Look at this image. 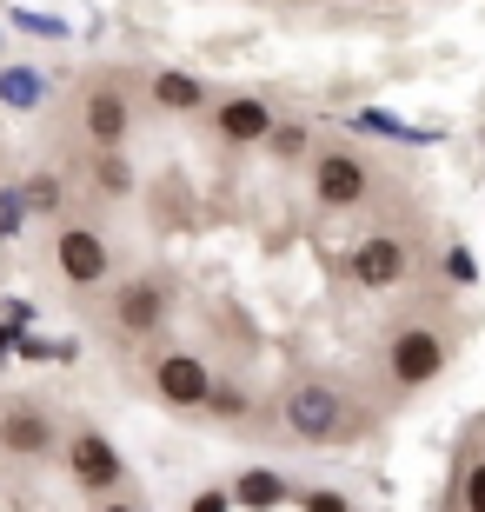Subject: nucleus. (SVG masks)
I'll list each match as a JSON object with an SVG mask.
<instances>
[{"mask_svg":"<svg viewBox=\"0 0 485 512\" xmlns=\"http://www.w3.org/2000/svg\"><path fill=\"white\" fill-rule=\"evenodd\" d=\"M280 426L299 439V446H333L339 433H346V393L326 380H299L286 386L280 399Z\"/></svg>","mask_w":485,"mask_h":512,"instance_id":"nucleus-1","label":"nucleus"},{"mask_svg":"<svg viewBox=\"0 0 485 512\" xmlns=\"http://www.w3.org/2000/svg\"><path fill=\"white\" fill-rule=\"evenodd\" d=\"M386 373H392V386H406V393L432 386L446 373V340H439L432 326H399L386 340Z\"/></svg>","mask_w":485,"mask_h":512,"instance_id":"nucleus-2","label":"nucleus"},{"mask_svg":"<svg viewBox=\"0 0 485 512\" xmlns=\"http://www.w3.org/2000/svg\"><path fill=\"white\" fill-rule=\"evenodd\" d=\"M167 313H173V293H167V280H127L120 293H113V326L127 333V340H147V333H160L167 326Z\"/></svg>","mask_w":485,"mask_h":512,"instance_id":"nucleus-3","label":"nucleus"},{"mask_svg":"<svg viewBox=\"0 0 485 512\" xmlns=\"http://www.w3.org/2000/svg\"><path fill=\"white\" fill-rule=\"evenodd\" d=\"M67 473H74V486H87V493H113V486L127 479V459L113 453L107 433L80 426V433L67 439Z\"/></svg>","mask_w":485,"mask_h":512,"instance_id":"nucleus-4","label":"nucleus"},{"mask_svg":"<svg viewBox=\"0 0 485 512\" xmlns=\"http://www.w3.org/2000/svg\"><path fill=\"white\" fill-rule=\"evenodd\" d=\"M313 200L326 213L359 207V200H366V160H359V153H346V147L319 153V160H313Z\"/></svg>","mask_w":485,"mask_h":512,"instance_id":"nucleus-5","label":"nucleus"},{"mask_svg":"<svg viewBox=\"0 0 485 512\" xmlns=\"http://www.w3.org/2000/svg\"><path fill=\"white\" fill-rule=\"evenodd\" d=\"M346 266H353V280L366 286V293H392V286H406V273H412V247L392 240V233H373V240L353 247Z\"/></svg>","mask_w":485,"mask_h":512,"instance_id":"nucleus-6","label":"nucleus"},{"mask_svg":"<svg viewBox=\"0 0 485 512\" xmlns=\"http://www.w3.org/2000/svg\"><path fill=\"white\" fill-rule=\"evenodd\" d=\"M206 386H213V373H206L200 353H160V360H153V393L167 399L173 413H200Z\"/></svg>","mask_w":485,"mask_h":512,"instance_id":"nucleus-7","label":"nucleus"},{"mask_svg":"<svg viewBox=\"0 0 485 512\" xmlns=\"http://www.w3.org/2000/svg\"><path fill=\"white\" fill-rule=\"evenodd\" d=\"M54 266H60V280H67V286H100L113 273V253H107V240H100L94 227H60Z\"/></svg>","mask_w":485,"mask_h":512,"instance_id":"nucleus-8","label":"nucleus"},{"mask_svg":"<svg viewBox=\"0 0 485 512\" xmlns=\"http://www.w3.org/2000/svg\"><path fill=\"white\" fill-rule=\"evenodd\" d=\"M213 127H220L226 147H253V140H266V133H273V107H266V100H253V94H233V100H220V107H213Z\"/></svg>","mask_w":485,"mask_h":512,"instance_id":"nucleus-9","label":"nucleus"},{"mask_svg":"<svg viewBox=\"0 0 485 512\" xmlns=\"http://www.w3.org/2000/svg\"><path fill=\"white\" fill-rule=\"evenodd\" d=\"M127 94H120V87H94V94H87V107H80V127H87V140H94L100 153H113L120 147V140H127Z\"/></svg>","mask_w":485,"mask_h":512,"instance_id":"nucleus-10","label":"nucleus"},{"mask_svg":"<svg viewBox=\"0 0 485 512\" xmlns=\"http://www.w3.org/2000/svg\"><path fill=\"white\" fill-rule=\"evenodd\" d=\"M0 446L14 459H40L54 446V419L40 413V406H7V413H0Z\"/></svg>","mask_w":485,"mask_h":512,"instance_id":"nucleus-11","label":"nucleus"},{"mask_svg":"<svg viewBox=\"0 0 485 512\" xmlns=\"http://www.w3.org/2000/svg\"><path fill=\"white\" fill-rule=\"evenodd\" d=\"M226 499H233V506H246V512H273V506H286V499H293V486H286L273 466H246V473L226 486Z\"/></svg>","mask_w":485,"mask_h":512,"instance_id":"nucleus-12","label":"nucleus"},{"mask_svg":"<svg viewBox=\"0 0 485 512\" xmlns=\"http://www.w3.org/2000/svg\"><path fill=\"white\" fill-rule=\"evenodd\" d=\"M153 107H167V114H193V107H206V87L193 74H153Z\"/></svg>","mask_w":485,"mask_h":512,"instance_id":"nucleus-13","label":"nucleus"},{"mask_svg":"<svg viewBox=\"0 0 485 512\" xmlns=\"http://www.w3.org/2000/svg\"><path fill=\"white\" fill-rule=\"evenodd\" d=\"M206 413L240 419V413H246V393H240V386H226V380H213V386H206Z\"/></svg>","mask_w":485,"mask_h":512,"instance_id":"nucleus-14","label":"nucleus"},{"mask_svg":"<svg viewBox=\"0 0 485 512\" xmlns=\"http://www.w3.org/2000/svg\"><path fill=\"white\" fill-rule=\"evenodd\" d=\"M100 187H107V193H127L133 187V167H127V160H120V153H100Z\"/></svg>","mask_w":485,"mask_h":512,"instance_id":"nucleus-15","label":"nucleus"},{"mask_svg":"<svg viewBox=\"0 0 485 512\" xmlns=\"http://www.w3.org/2000/svg\"><path fill=\"white\" fill-rule=\"evenodd\" d=\"M459 493H466V512H485V459H472V466H466Z\"/></svg>","mask_w":485,"mask_h":512,"instance_id":"nucleus-16","label":"nucleus"},{"mask_svg":"<svg viewBox=\"0 0 485 512\" xmlns=\"http://www.w3.org/2000/svg\"><path fill=\"white\" fill-rule=\"evenodd\" d=\"M266 147L280 153V160H293V153H306V127H273V133H266Z\"/></svg>","mask_w":485,"mask_h":512,"instance_id":"nucleus-17","label":"nucleus"},{"mask_svg":"<svg viewBox=\"0 0 485 512\" xmlns=\"http://www.w3.org/2000/svg\"><path fill=\"white\" fill-rule=\"evenodd\" d=\"M20 200H27V207H40V213H54L60 207V187H54V180H27V193H20Z\"/></svg>","mask_w":485,"mask_h":512,"instance_id":"nucleus-18","label":"nucleus"},{"mask_svg":"<svg viewBox=\"0 0 485 512\" xmlns=\"http://www.w3.org/2000/svg\"><path fill=\"white\" fill-rule=\"evenodd\" d=\"M306 512H353L339 493H306Z\"/></svg>","mask_w":485,"mask_h":512,"instance_id":"nucleus-19","label":"nucleus"},{"mask_svg":"<svg viewBox=\"0 0 485 512\" xmlns=\"http://www.w3.org/2000/svg\"><path fill=\"white\" fill-rule=\"evenodd\" d=\"M226 506H233L226 493H200V499H193V512H226Z\"/></svg>","mask_w":485,"mask_h":512,"instance_id":"nucleus-20","label":"nucleus"},{"mask_svg":"<svg viewBox=\"0 0 485 512\" xmlns=\"http://www.w3.org/2000/svg\"><path fill=\"white\" fill-rule=\"evenodd\" d=\"M100 512H140V506H127V499H107V506H100Z\"/></svg>","mask_w":485,"mask_h":512,"instance_id":"nucleus-21","label":"nucleus"}]
</instances>
